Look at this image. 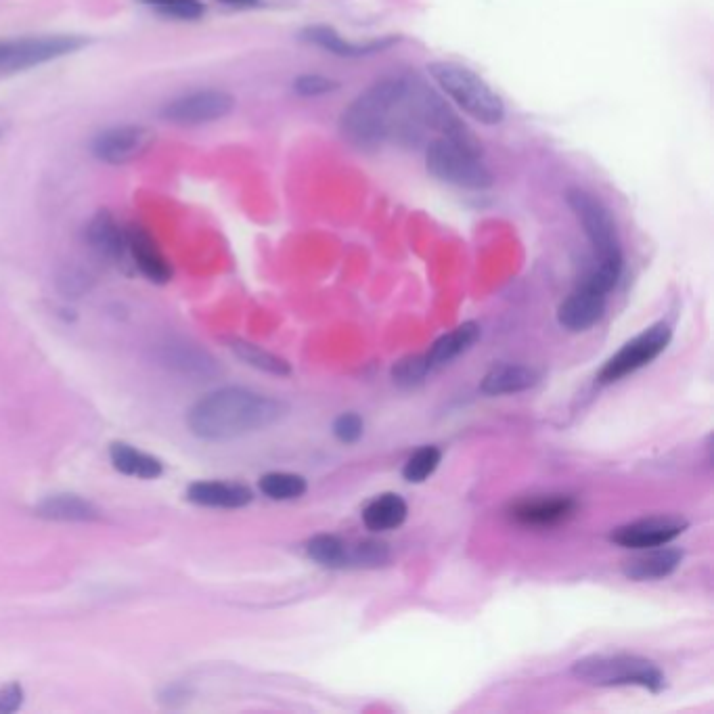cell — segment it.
I'll return each instance as SVG.
<instances>
[{
  "mask_svg": "<svg viewBox=\"0 0 714 714\" xmlns=\"http://www.w3.org/2000/svg\"><path fill=\"white\" fill-rule=\"evenodd\" d=\"M287 411L283 400L229 386L199 398L187 415V426L199 440L225 442L271 428Z\"/></svg>",
  "mask_w": 714,
  "mask_h": 714,
  "instance_id": "1",
  "label": "cell"
},
{
  "mask_svg": "<svg viewBox=\"0 0 714 714\" xmlns=\"http://www.w3.org/2000/svg\"><path fill=\"white\" fill-rule=\"evenodd\" d=\"M409 78H384L371 84L340 116L342 137L356 149L373 151L392 135Z\"/></svg>",
  "mask_w": 714,
  "mask_h": 714,
  "instance_id": "2",
  "label": "cell"
},
{
  "mask_svg": "<svg viewBox=\"0 0 714 714\" xmlns=\"http://www.w3.org/2000/svg\"><path fill=\"white\" fill-rule=\"evenodd\" d=\"M428 74L442 88V93L470 118L486 126L503 122V99L474 70L451 61H434L428 65Z\"/></svg>",
  "mask_w": 714,
  "mask_h": 714,
  "instance_id": "3",
  "label": "cell"
},
{
  "mask_svg": "<svg viewBox=\"0 0 714 714\" xmlns=\"http://www.w3.org/2000/svg\"><path fill=\"white\" fill-rule=\"evenodd\" d=\"M572 677L593 687H643L660 694L666 687L656 662L635 654H591L572 664Z\"/></svg>",
  "mask_w": 714,
  "mask_h": 714,
  "instance_id": "4",
  "label": "cell"
},
{
  "mask_svg": "<svg viewBox=\"0 0 714 714\" xmlns=\"http://www.w3.org/2000/svg\"><path fill=\"white\" fill-rule=\"evenodd\" d=\"M428 172L440 183L459 189L484 191L493 187V174L480 160V149L457 143L453 139H436L426 153Z\"/></svg>",
  "mask_w": 714,
  "mask_h": 714,
  "instance_id": "5",
  "label": "cell"
},
{
  "mask_svg": "<svg viewBox=\"0 0 714 714\" xmlns=\"http://www.w3.org/2000/svg\"><path fill=\"white\" fill-rule=\"evenodd\" d=\"M566 204L578 218L580 227H583L597 258V264L624 269L618 227L608 206L601 202L599 197L580 187H572L566 191Z\"/></svg>",
  "mask_w": 714,
  "mask_h": 714,
  "instance_id": "6",
  "label": "cell"
},
{
  "mask_svg": "<svg viewBox=\"0 0 714 714\" xmlns=\"http://www.w3.org/2000/svg\"><path fill=\"white\" fill-rule=\"evenodd\" d=\"M673 340V329L668 323L660 321L641 331L639 336L629 340L624 344L614 356L606 361V365L601 367L597 382L599 384H614L620 382L622 377H627L645 365H650L656 361L658 356L668 348Z\"/></svg>",
  "mask_w": 714,
  "mask_h": 714,
  "instance_id": "7",
  "label": "cell"
},
{
  "mask_svg": "<svg viewBox=\"0 0 714 714\" xmlns=\"http://www.w3.org/2000/svg\"><path fill=\"white\" fill-rule=\"evenodd\" d=\"M86 44L80 36L68 34H55V36H24V38H11L7 59L3 63V72H24L30 68H38L49 61L61 59L65 55H72L80 51Z\"/></svg>",
  "mask_w": 714,
  "mask_h": 714,
  "instance_id": "8",
  "label": "cell"
},
{
  "mask_svg": "<svg viewBox=\"0 0 714 714\" xmlns=\"http://www.w3.org/2000/svg\"><path fill=\"white\" fill-rule=\"evenodd\" d=\"M235 107V97L220 88H202L176 97L162 107V118L176 126H202L227 118Z\"/></svg>",
  "mask_w": 714,
  "mask_h": 714,
  "instance_id": "9",
  "label": "cell"
},
{
  "mask_svg": "<svg viewBox=\"0 0 714 714\" xmlns=\"http://www.w3.org/2000/svg\"><path fill=\"white\" fill-rule=\"evenodd\" d=\"M155 135L141 124H122L111 126L95 137L91 149L93 155L109 166H126L135 162L149 151Z\"/></svg>",
  "mask_w": 714,
  "mask_h": 714,
  "instance_id": "10",
  "label": "cell"
},
{
  "mask_svg": "<svg viewBox=\"0 0 714 714\" xmlns=\"http://www.w3.org/2000/svg\"><path fill=\"white\" fill-rule=\"evenodd\" d=\"M687 520L677 516H652L635 520L624 526H618L612 534L610 541L624 547V549H652L660 545L673 543L677 537L685 532Z\"/></svg>",
  "mask_w": 714,
  "mask_h": 714,
  "instance_id": "11",
  "label": "cell"
},
{
  "mask_svg": "<svg viewBox=\"0 0 714 714\" xmlns=\"http://www.w3.org/2000/svg\"><path fill=\"white\" fill-rule=\"evenodd\" d=\"M155 359L162 367L191 379H210L220 373L214 356L185 338H170L155 348Z\"/></svg>",
  "mask_w": 714,
  "mask_h": 714,
  "instance_id": "12",
  "label": "cell"
},
{
  "mask_svg": "<svg viewBox=\"0 0 714 714\" xmlns=\"http://www.w3.org/2000/svg\"><path fill=\"white\" fill-rule=\"evenodd\" d=\"M606 302L608 294L583 281L557 308V323L572 333L589 331L604 317Z\"/></svg>",
  "mask_w": 714,
  "mask_h": 714,
  "instance_id": "13",
  "label": "cell"
},
{
  "mask_svg": "<svg viewBox=\"0 0 714 714\" xmlns=\"http://www.w3.org/2000/svg\"><path fill=\"white\" fill-rule=\"evenodd\" d=\"M128 235V258L137 266L139 273L147 277L151 283L164 285L172 279V266L162 254L158 241L151 237L141 225L126 227Z\"/></svg>",
  "mask_w": 714,
  "mask_h": 714,
  "instance_id": "14",
  "label": "cell"
},
{
  "mask_svg": "<svg viewBox=\"0 0 714 714\" xmlns=\"http://www.w3.org/2000/svg\"><path fill=\"white\" fill-rule=\"evenodd\" d=\"M300 40H304L308 44H315V47H319L331 55H336V57H348V59L382 53V51L390 49L396 42V38H382V40H373V42H350L331 26H308L300 32Z\"/></svg>",
  "mask_w": 714,
  "mask_h": 714,
  "instance_id": "15",
  "label": "cell"
},
{
  "mask_svg": "<svg viewBox=\"0 0 714 714\" xmlns=\"http://www.w3.org/2000/svg\"><path fill=\"white\" fill-rule=\"evenodd\" d=\"M631 560L622 562V574L635 583H647V580H662L677 572L683 562V551L675 547H652V549H639Z\"/></svg>",
  "mask_w": 714,
  "mask_h": 714,
  "instance_id": "16",
  "label": "cell"
},
{
  "mask_svg": "<svg viewBox=\"0 0 714 714\" xmlns=\"http://www.w3.org/2000/svg\"><path fill=\"white\" fill-rule=\"evenodd\" d=\"M86 241L91 250L109 262H124L128 258V235L126 227L114 218V214L101 210L86 227Z\"/></svg>",
  "mask_w": 714,
  "mask_h": 714,
  "instance_id": "17",
  "label": "cell"
},
{
  "mask_svg": "<svg viewBox=\"0 0 714 714\" xmlns=\"http://www.w3.org/2000/svg\"><path fill=\"white\" fill-rule=\"evenodd\" d=\"M578 509L572 497L551 495L539 499H526L511 507V518L524 526H555L570 520Z\"/></svg>",
  "mask_w": 714,
  "mask_h": 714,
  "instance_id": "18",
  "label": "cell"
},
{
  "mask_svg": "<svg viewBox=\"0 0 714 714\" xmlns=\"http://www.w3.org/2000/svg\"><path fill=\"white\" fill-rule=\"evenodd\" d=\"M187 499L195 505L214 509H241L254 501L250 486L239 482L199 480L187 488Z\"/></svg>",
  "mask_w": 714,
  "mask_h": 714,
  "instance_id": "19",
  "label": "cell"
},
{
  "mask_svg": "<svg viewBox=\"0 0 714 714\" xmlns=\"http://www.w3.org/2000/svg\"><path fill=\"white\" fill-rule=\"evenodd\" d=\"M36 513L44 520L55 522H95L99 520V509L74 493H55L44 497L36 505Z\"/></svg>",
  "mask_w": 714,
  "mask_h": 714,
  "instance_id": "20",
  "label": "cell"
},
{
  "mask_svg": "<svg viewBox=\"0 0 714 714\" xmlns=\"http://www.w3.org/2000/svg\"><path fill=\"white\" fill-rule=\"evenodd\" d=\"M537 382H539V373L534 369L526 365L505 363L493 367L484 375L480 390L486 396H505V394L526 392L532 386H537Z\"/></svg>",
  "mask_w": 714,
  "mask_h": 714,
  "instance_id": "21",
  "label": "cell"
},
{
  "mask_svg": "<svg viewBox=\"0 0 714 714\" xmlns=\"http://www.w3.org/2000/svg\"><path fill=\"white\" fill-rule=\"evenodd\" d=\"M480 336H482L480 325L474 321H465L453 331L444 333V336H440L426 354L430 367L436 369L453 363L463 352L470 350L480 340Z\"/></svg>",
  "mask_w": 714,
  "mask_h": 714,
  "instance_id": "22",
  "label": "cell"
},
{
  "mask_svg": "<svg viewBox=\"0 0 714 714\" xmlns=\"http://www.w3.org/2000/svg\"><path fill=\"white\" fill-rule=\"evenodd\" d=\"M109 459L116 470L124 476L139 480H155L164 474V465L158 457L143 453L126 442H114L109 446Z\"/></svg>",
  "mask_w": 714,
  "mask_h": 714,
  "instance_id": "23",
  "label": "cell"
},
{
  "mask_svg": "<svg viewBox=\"0 0 714 714\" xmlns=\"http://www.w3.org/2000/svg\"><path fill=\"white\" fill-rule=\"evenodd\" d=\"M409 516L407 501L396 493H384L367 503L363 509V522L371 532H388L403 526Z\"/></svg>",
  "mask_w": 714,
  "mask_h": 714,
  "instance_id": "24",
  "label": "cell"
},
{
  "mask_svg": "<svg viewBox=\"0 0 714 714\" xmlns=\"http://www.w3.org/2000/svg\"><path fill=\"white\" fill-rule=\"evenodd\" d=\"M306 553L312 562L323 568H348V545L336 534H317L306 543Z\"/></svg>",
  "mask_w": 714,
  "mask_h": 714,
  "instance_id": "25",
  "label": "cell"
},
{
  "mask_svg": "<svg viewBox=\"0 0 714 714\" xmlns=\"http://www.w3.org/2000/svg\"><path fill=\"white\" fill-rule=\"evenodd\" d=\"M231 350L239 356L243 363H248L254 369H260L264 373H273V375H289L292 373V367L281 356L264 350L252 342L245 340H231Z\"/></svg>",
  "mask_w": 714,
  "mask_h": 714,
  "instance_id": "26",
  "label": "cell"
},
{
  "mask_svg": "<svg viewBox=\"0 0 714 714\" xmlns=\"http://www.w3.org/2000/svg\"><path fill=\"white\" fill-rule=\"evenodd\" d=\"M258 488L264 497H269L273 501H292V499H300L306 493L308 484L306 478L298 474L271 472L260 478Z\"/></svg>",
  "mask_w": 714,
  "mask_h": 714,
  "instance_id": "27",
  "label": "cell"
},
{
  "mask_svg": "<svg viewBox=\"0 0 714 714\" xmlns=\"http://www.w3.org/2000/svg\"><path fill=\"white\" fill-rule=\"evenodd\" d=\"M390 562V547L384 541L365 539L348 547V568H382Z\"/></svg>",
  "mask_w": 714,
  "mask_h": 714,
  "instance_id": "28",
  "label": "cell"
},
{
  "mask_svg": "<svg viewBox=\"0 0 714 714\" xmlns=\"http://www.w3.org/2000/svg\"><path fill=\"white\" fill-rule=\"evenodd\" d=\"M440 461H442V451L438 449V446H421V449H417L407 459V463L403 467V476L411 484L426 482L438 470Z\"/></svg>",
  "mask_w": 714,
  "mask_h": 714,
  "instance_id": "29",
  "label": "cell"
},
{
  "mask_svg": "<svg viewBox=\"0 0 714 714\" xmlns=\"http://www.w3.org/2000/svg\"><path fill=\"white\" fill-rule=\"evenodd\" d=\"M430 371L432 367L426 359V354H409L392 367V379L400 388H415L426 382Z\"/></svg>",
  "mask_w": 714,
  "mask_h": 714,
  "instance_id": "30",
  "label": "cell"
},
{
  "mask_svg": "<svg viewBox=\"0 0 714 714\" xmlns=\"http://www.w3.org/2000/svg\"><path fill=\"white\" fill-rule=\"evenodd\" d=\"M155 13L176 21H197L206 13L202 0H143Z\"/></svg>",
  "mask_w": 714,
  "mask_h": 714,
  "instance_id": "31",
  "label": "cell"
},
{
  "mask_svg": "<svg viewBox=\"0 0 714 714\" xmlns=\"http://www.w3.org/2000/svg\"><path fill=\"white\" fill-rule=\"evenodd\" d=\"M340 88L338 80H331L321 74H304L294 80V91L300 97H321L327 93H333Z\"/></svg>",
  "mask_w": 714,
  "mask_h": 714,
  "instance_id": "32",
  "label": "cell"
},
{
  "mask_svg": "<svg viewBox=\"0 0 714 714\" xmlns=\"http://www.w3.org/2000/svg\"><path fill=\"white\" fill-rule=\"evenodd\" d=\"M365 434V421L359 413H342L333 421V436L344 444H356Z\"/></svg>",
  "mask_w": 714,
  "mask_h": 714,
  "instance_id": "33",
  "label": "cell"
},
{
  "mask_svg": "<svg viewBox=\"0 0 714 714\" xmlns=\"http://www.w3.org/2000/svg\"><path fill=\"white\" fill-rule=\"evenodd\" d=\"M24 704V687L19 683H9L0 687V714H11Z\"/></svg>",
  "mask_w": 714,
  "mask_h": 714,
  "instance_id": "34",
  "label": "cell"
},
{
  "mask_svg": "<svg viewBox=\"0 0 714 714\" xmlns=\"http://www.w3.org/2000/svg\"><path fill=\"white\" fill-rule=\"evenodd\" d=\"M59 285L65 294H82L88 289V275L82 271H68L59 279Z\"/></svg>",
  "mask_w": 714,
  "mask_h": 714,
  "instance_id": "35",
  "label": "cell"
},
{
  "mask_svg": "<svg viewBox=\"0 0 714 714\" xmlns=\"http://www.w3.org/2000/svg\"><path fill=\"white\" fill-rule=\"evenodd\" d=\"M220 3L229 7H254L260 3V0H220Z\"/></svg>",
  "mask_w": 714,
  "mask_h": 714,
  "instance_id": "36",
  "label": "cell"
},
{
  "mask_svg": "<svg viewBox=\"0 0 714 714\" xmlns=\"http://www.w3.org/2000/svg\"><path fill=\"white\" fill-rule=\"evenodd\" d=\"M7 51H9V40H0V72H3V63L7 59Z\"/></svg>",
  "mask_w": 714,
  "mask_h": 714,
  "instance_id": "37",
  "label": "cell"
},
{
  "mask_svg": "<svg viewBox=\"0 0 714 714\" xmlns=\"http://www.w3.org/2000/svg\"><path fill=\"white\" fill-rule=\"evenodd\" d=\"M0 139H3V128H0Z\"/></svg>",
  "mask_w": 714,
  "mask_h": 714,
  "instance_id": "38",
  "label": "cell"
}]
</instances>
